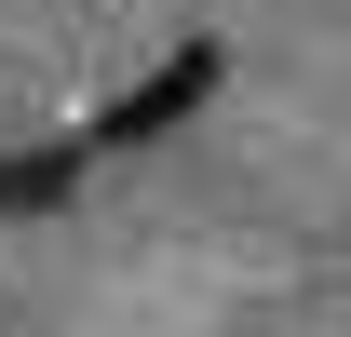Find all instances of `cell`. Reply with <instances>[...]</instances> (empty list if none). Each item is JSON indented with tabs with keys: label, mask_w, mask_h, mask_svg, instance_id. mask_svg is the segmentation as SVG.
<instances>
[{
	"label": "cell",
	"mask_w": 351,
	"mask_h": 337,
	"mask_svg": "<svg viewBox=\"0 0 351 337\" xmlns=\"http://www.w3.org/2000/svg\"><path fill=\"white\" fill-rule=\"evenodd\" d=\"M95 135H41V149H0V216H54L68 189H82Z\"/></svg>",
	"instance_id": "cell-2"
},
{
	"label": "cell",
	"mask_w": 351,
	"mask_h": 337,
	"mask_svg": "<svg viewBox=\"0 0 351 337\" xmlns=\"http://www.w3.org/2000/svg\"><path fill=\"white\" fill-rule=\"evenodd\" d=\"M203 95H217V41H176L149 82H122L95 108V149H162L176 122H203Z\"/></svg>",
	"instance_id": "cell-1"
}]
</instances>
